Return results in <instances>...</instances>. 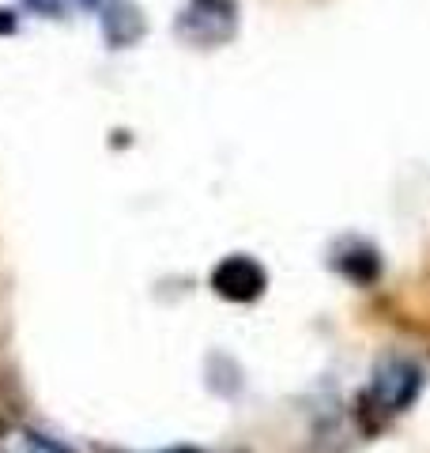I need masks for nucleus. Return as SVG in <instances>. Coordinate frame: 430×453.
I'll return each mask as SVG.
<instances>
[{
	"label": "nucleus",
	"mask_w": 430,
	"mask_h": 453,
	"mask_svg": "<svg viewBox=\"0 0 430 453\" xmlns=\"http://www.w3.org/2000/svg\"><path fill=\"white\" fill-rule=\"evenodd\" d=\"M0 31H16V16H12V12H0Z\"/></svg>",
	"instance_id": "nucleus-8"
},
{
	"label": "nucleus",
	"mask_w": 430,
	"mask_h": 453,
	"mask_svg": "<svg viewBox=\"0 0 430 453\" xmlns=\"http://www.w3.org/2000/svg\"><path fill=\"white\" fill-rule=\"evenodd\" d=\"M0 453H76V449L35 427H8L0 434Z\"/></svg>",
	"instance_id": "nucleus-5"
},
{
	"label": "nucleus",
	"mask_w": 430,
	"mask_h": 453,
	"mask_svg": "<svg viewBox=\"0 0 430 453\" xmlns=\"http://www.w3.org/2000/svg\"><path fill=\"white\" fill-rule=\"evenodd\" d=\"M27 4H31L35 12H46V16H53V12H61L65 0H27Z\"/></svg>",
	"instance_id": "nucleus-6"
},
{
	"label": "nucleus",
	"mask_w": 430,
	"mask_h": 453,
	"mask_svg": "<svg viewBox=\"0 0 430 453\" xmlns=\"http://www.w3.org/2000/svg\"><path fill=\"white\" fill-rule=\"evenodd\" d=\"M265 268L257 265L253 257H246V253H234V257H227L215 265V273H211V288L223 295V299H231V303H253L257 295L265 291Z\"/></svg>",
	"instance_id": "nucleus-3"
},
{
	"label": "nucleus",
	"mask_w": 430,
	"mask_h": 453,
	"mask_svg": "<svg viewBox=\"0 0 430 453\" xmlns=\"http://www.w3.org/2000/svg\"><path fill=\"white\" fill-rule=\"evenodd\" d=\"M181 42L196 50H215L231 42L238 31V4L234 0H189L174 23Z\"/></svg>",
	"instance_id": "nucleus-1"
},
{
	"label": "nucleus",
	"mask_w": 430,
	"mask_h": 453,
	"mask_svg": "<svg viewBox=\"0 0 430 453\" xmlns=\"http://www.w3.org/2000/svg\"><path fill=\"white\" fill-rule=\"evenodd\" d=\"M336 268L348 280L355 283H370L378 273H381V261H378V253L374 246H366V242H355V238H348V242H340L336 246Z\"/></svg>",
	"instance_id": "nucleus-4"
},
{
	"label": "nucleus",
	"mask_w": 430,
	"mask_h": 453,
	"mask_svg": "<svg viewBox=\"0 0 430 453\" xmlns=\"http://www.w3.org/2000/svg\"><path fill=\"white\" fill-rule=\"evenodd\" d=\"M83 8H95V12H110L113 4H121V0H80Z\"/></svg>",
	"instance_id": "nucleus-7"
},
{
	"label": "nucleus",
	"mask_w": 430,
	"mask_h": 453,
	"mask_svg": "<svg viewBox=\"0 0 430 453\" xmlns=\"http://www.w3.org/2000/svg\"><path fill=\"white\" fill-rule=\"evenodd\" d=\"M419 386H423L419 366L408 363V359H389V363L378 366L374 386L366 389L363 404H374L381 419L385 416H396V412H404L415 396H419Z\"/></svg>",
	"instance_id": "nucleus-2"
}]
</instances>
